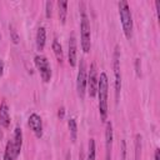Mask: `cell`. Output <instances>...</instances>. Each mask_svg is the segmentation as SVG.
<instances>
[{"label":"cell","instance_id":"e0dca14e","mask_svg":"<svg viewBox=\"0 0 160 160\" xmlns=\"http://www.w3.org/2000/svg\"><path fill=\"white\" fill-rule=\"evenodd\" d=\"M141 155H142V136L140 134L135 135V155L134 159L135 160H141Z\"/></svg>","mask_w":160,"mask_h":160},{"label":"cell","instance_id":"5b68a950","mask_svg":"<svg viewBox=\"0 0 160 160\" xmlns=\"http://www.w3.org/2000/svg\"><path fill=\"white\" fill-rule=\"evenodd\" d=\"M86 62L84 59H80L79 61V71L76 76V91L80 100H84L85 91H86V79H88V71H86Z\"/></svg>","mask_w":160,"mask_h":160},{"label":"cell","instance_id":"44dd1931","mask_svg":"<svg viewBox=\"0 0 160 160\" xmlns=\"http://www.w3.org/2000/svg\"><path fill=\"white\" fill-rule=\"evenodd\" d=\"M52 6H54V2L51 0H49V1L45 2V16L48 19H50L51 15H52Z\"/></svg>","mask_w":160,"mask_h":160},{"label":"cell","instance_id":"ffe728a7","mask_svg":"<svg viewBox=\"0 0 160 160\" xmlns=\"http://www.w3.org/2000/svg\"><path fill=\"white\" fill-rule=\"evenodd\" d=\"M9 30H10V39H11L12 44H15V45L19 44V41H20V36H19L16 29L14 28V25H9Z\"/></svg>","mask_w":160,"mask_h":160},{"label":"cell","instance_id":"f1b7e54d","mask_svg":"<svg viewBox=\"0 0 160 160\" xmlns=\"http://www.w3.org/2000/svg\"><path fill=\"white\" fill-rule=\"evenodd\" d=\"M0 41H1V35H0Z\"/></svg>","mask_w":160,"mask_h":160},{"label":"cell","instance_id":"6da1fadb","mask_svg":"<svg viewBox=\"0 0 160 160\" xmlns=\"http://www.w3.org/2000/svg\"><path fill=\"white\" fill-rule=\"evenodd\" d=\"M98 98H99V114L100 120L102 122L106 121L108 118V94H109V81L108 75L105 72H100L99 80H98Z\"/></svg>","mask_w":160,"mask_h":160},{"label":"cell","instance_id":"7a4b0ae2","mask_svg":"<svg viewBox=\"0 0 160 160\" xmlns=\"http://www.w3.org/2000/svg\"><path fill=\"white\" fill-rule=\"evenodd\" d=\"M118 8H119V15H120V21H121V26H122V31L124 35L128 40H130L132 38V15L130 11V6L128 4V1L125 0H120L118 2Z\"/></svg>","mask_w":160,"mask_h":160},{"label":"cell","instance_id":"d4e9b609","mask_svg":"<svg viewBox=\"0 0 160 160\" xmlns=\"http://www.w3.org/2000/svg\"><path fill=\"white\" fill-rule=\"evenodd\" d=\"M154 160H160V149L156 148L155 152H154Z\"/></svg>","mask_w":160,"mask_h":160},{"label":"cell","instance_id":"ba28073f","mask_svg":"<svg viewBox=\"0 0 160 160\" xmlns=\"http://www.w3.org/2000/svg\"><path fill=\"white\" fill-rule=\"evenodd\" d=\"M28 124H29V128L32 130V132L35 134V136L38 139H41L42 138V120L40 118V115H38L36 112H32L30 114L29 119H28Z\"/></svg>","mask_w":160,"mask_h":160},{"label":"cell","instance_id":"8992f818","mask_svg":"<svg viewBox=\"0 0 160 160\" xmlns=\"http://www.w3.org/2000/svg\"><path fill=\"white\" fill-rule=\"evenodd\" d=\"M34 64L42 79L44 82H49L51 80V66H50V62L48 60L46 56L44 55H35L34 58Z\"/></svg>","mask_w":160,"mask_h":160},{"label":"cell","instance_id":"d6986e66","mask_svg":"<svg viewBox=\"0 0 160 160\" xmlns=\"http://www.w3.org/2000/svg\"><path fill=\"white\" fill-rule=\"evenodd\" d=\"M52 51H54L58 61L61 62L62 61V58H64V55H62V48H61V45H60V42L58 41L56 38H54V41H52Z\"/></svg>","mask_w":160,"mask_h":160},{"label":"cell","instance_id":"9a60e30c","mask_svg":"<svg viewBox=\"0 0 160 160\" xmlns=\"http://www.w3.org/2000/svg\"><path fill=\"white\" fill-rule=\"evenodd\" d=\"M18 155L14 150V145H12V140H9L6 142L5 146V151H4V160H16Z\"/></svg>","mask_w":160,"mask_h":160},{"label":"cell","instance_id":"83f0119b","mask_svg":"<svg viewBox=\"0 0 160 160\" xmlns=\"http://www.w3.org/2000/svg\"><path fill=\"white\" fill-rule=\"evenodd\" d=\"M1 138H2V134H1V131H0V139H1Z\"/></svg>","mask_w":160,"mask_h":160},{"label":"cell","instance_id":"603a6c76","mask_svg":"<svg viewBox=\"0 0 160 160\" xmlns=\"http://www.w3.org/2000/svg\"><path fill=\"white\" fill-rule=\"evenodd\" d=\"M126 158V141L122 139L121 140V159L125 160Z\"/></svg>","mask_w":160,"mask_h":160},{"label":"cell","instance_id":"3957f363","mask_svg":"<svg viewBox=\"0 0 160 160\" xmlns=\"http://www.w3.org/2000/svg\"><path fill=\"white\" fill-rule=\"evenodd\" d=\"M80 40H81L80 42L82 51L88 54L91 48V31H90V21L82 4H81V14H80Z\"/></svg>","mask_w":160,"mask_h":160},{"label":"cell","instance_id":"cb8c5ba5","mask_svg":"<svg viewBox=\"0 0 160 160\" xmlns=\"http://www.w3.org/2000/svg\"><path fill=\"white\" fill-rule=\"evenodd\" d=\"M64 116H65V108L61 106V108H59V110H58V118L61 120V119H64Z\"/></svg>","mask_w":160,"mask_h":160},{"label":"cell","instance_id":"7c38bea8","mask_svg":"<svg viewBox=\"0 0 160 160\" xmlns=\"http://www.w3.org/2000/svg\"><path fill=\"white\" fill-rule=\"evenodd\" d=\"M12 145H14V150L16 152V155L19 156L21 148H22V131L20 126H16L14 130V138H12Z\"/></svg>","mask_w":160,"mask_h":160},{"label":"cell","instance_id":"2e32d148","mask_svg":"<svg viewBox=\"0 0 160 160\" xmlns=\"http://www.w3.org/2000/svg\"><path fill=\"white\" fill-rule=\"evenodd\" d=\"M68 128H69V132H70V139L72 142H75L78 139V122L74 118H70L68 120Z\"/></svg>","mask_w":160,"mask_h":160},{"label":"cell","instance_id":"484cf974","mask_svg":"<svg viewBox=\"0 0 160 160\" xmlns=\"http://www.w3.org/2000/svg\"><path fill=\"white\" fill-rule=\"evenodd\" d=\"M2 74H4V61H2V59L0 58V78L2 76Z\"/></svg>","mask_w":160,"mask_h":160},{"label":"cell","instance_id":"4316f807","mask_svg":"<svg viewBox=\"0 0 160 160\" xmlns=\"http://www.w3.org/2000/svg\"><path fill=\"white\" fill-rule=\"evenodd\" d=\"M79 160H85V155H84L82 149H80V152H79Z\"/></svg>","mask_w":160,"mask_h":160},{"label":"cell","instance_id":"5bb4252c","mask_svg":"<svg viewBox=\"0 0 160 160\" xmlns=\"http://www.w3.org/2000/svg\"><path fill=\"white\" fill-rule=\"evenodd\" d=\"M58 5V14H59V21L64 25L66 22V16H68V1L65 0H59L56 2Z\"/></svg>","mask_w":160,"mask_h":160},{"label":"cell","instance_id":"52a82bcc","mask_svg":"<svg viewBox=\"0 0 160 160\" xmlns=\"http://www.w3.org/2000/svg\"><path fill=\"white\" fill-rule=\"evenodd\" d=\"M98 80H99V76H98L96 64L91 62L90 64V69H89V74H88V79H86V88H88L89 96L91 99L96 96V92H98Z\"/></svg>","mask_w":160,"mask_h":160},{"label":"cell","instance_id":"277c9868","mask_svg":"<svg viewBox=\"0 0 160 160\" xmlns=\"http://www.w3.org/2000/svg\"><path fill=\"white\" fill-rule=\"evenodd\" d=\"M112 70L115 75V101L119 102L120 91H121V74H120V48L115 45L112 54Z\"/></svg>","mask_w":160,"mask_h":160},{"label":"cell","instance_id":"30bf717a","mask_svg":"<svg viewBox=\"0 0 160 160\" xmlns=\"http://www.w3.org/2000/svg\"><path fill=\"white\" fill-rule=\"evenodd\" d=\"M112 124L111 121L106 122L105 128V160H111V149H112Z\"/></svg>","mask_w":160,"mask_h":160},{"label":"cell","instance_id":"8fae6325","mask_svg":"<svg viewBox=\"0 0 160 160\" xmlns=\"http://www.w3.org/2000/svg\"><path fill=\"white\" fill-rule=\"evenodd\" d=\"M10 114H9V106L6 101H2L0 104V125L5 129L10 126Z\"/></svg>","mask_w":160,"mask_h":160},{"label":"cell","instance_id":"9c48e42d","mask_svg":"<svg viewBox=\"0 0 160 160\" xmlns=\"http://www.w3.org/2000/svg\"><path fill=\"white\" fill-rule=\"evenodd\" d=\"M68 61L71 68L76 66L78 62V45H76V38L74 34L69 38V50H68Z\"/></svg>","mask_w":160,"mask_h":160},{"label":"cell","instance_id":"4fadbf2b","mask_svg":"<svg viewBox=\"0 0 160 160\" xmlns=\"http://www.w3.org/2000/svg\"><path fill=\"white\" fill-rule=\"evenodd\" d=\"M45 42H46V30L44 26H40L36 31V38H35L36 49L39 51H42L45 48Z\"/></svg>","mask_w":160,"mask_h":160},{"label":"cell","instance_id":"ac0fdd59","mask_svg":"<svg viewBox=\"0 0 160 160\" xmlns=\"http://www.w3.org/2000/svg\"><path fill=\"white\" fill-rule=\"evenodd\" d=\"M96 159V144H95V139H89V144H88V155L85 160H95Z\"/></svg>","mask_w":160,"mask_h":160},{"label":"cell","instance_id":"7402d4cb","mask_svg":"<svg viewBox=\"0 0 160 160\" xmlns=\"http://www.w3.org/2000/svg\"><path fill=\"white\" fill-rule=\"evenodd\" d=\"M135 72L138 78H141V61L139 58L135 59Z\"/></svg>","mask_w":160,"mask_h":160}]
</instances>
